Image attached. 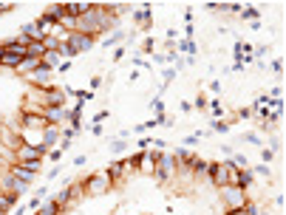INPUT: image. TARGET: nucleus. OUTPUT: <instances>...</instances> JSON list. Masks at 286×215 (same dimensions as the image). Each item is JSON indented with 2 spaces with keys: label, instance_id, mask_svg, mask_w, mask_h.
<instances>
[{
  "label": "nucleus",
  "instance_id": "1",
  "mask_svg": "<svg viewBox=\"0 0 286 215\" xmlns=\"http://www.w3.org/2000/svg\"><path fill=\"white\" fill-rule=\"evenodd\" d=\"M113 20H116V14L111 11V6H91L82 17H77V31L79 34L96 37L99 31H105V28L111 26Z\"/></svg>",
  "mask_w": 286,
  "mask_h": 215
},
{
  "label": "nucleus",
  "instance_id": "2",
  "mask_svg": "<svg viewBox=\"0 0 286 215\" xmlns=\"http://www.w3.org/2000/svg\"><path fill=\"white\" fill-rule=\"evenodd\" d=\"M238 170L233 162H210V181L216 184L218 190L233 184V173Z\"/></svg>",
  "mask_w": 286,
  "mask_h": 215
},
{
  "label": "nucleus",
  "instance_id": "3",
  "mask_svg": "<svg viewBox=\"0 0 286 215\" xmlns=\"http://www.w3.org/2000/svg\"><path fill=\"white\" fill-rule=\"evenodd\" d=\"M82 187H85L88 196H105V193H111L113 184L105 173H94V176H88V179L82 181Z\"/></svg>",
  "mask_w": 286,
  "mask_h": 215
},
{
  "label": "nucleus",
  "instance_id": "4",
  "mask_svg": "<svg viewBox=\"0 0 286 215\" xmlns=\"http://www.w3.org/2000/svg\"><path fill=\"white\" fill-rule=\"evenodd\" d=\"M221 201H224L227 210H241L250 198H247V193H244V190L235 187V184H227V187H221Z\"/></svg>",
  "mask_w": 286,
  "mask_h": 215
},
{
  "label": "nucleus",
  "instance_id": "5",
  "mask_svg": "<svg viewBox=\"0 0 286 215\" xmlns=\"http://www.w3.org/2000/svg\"><path fill=\"white\" fill-rule=\"evenodd\" d=\"M51 153V150H45L43 145H20L17 150H14V162L17 164H26V162H43V156Z\"/></svg>",
  "mask_w": 286,
  "mask_h": 215
},
{
  "label": "nucleus",
  "instance_id": "6",
  "mask_svg": "<svg viewBox=\"0 0 286 215\" xmlns=\"http://www.w3.org/2000/svg\"><path fill=\"white\" fill-rule=\"evenodd\" d=\"M176 170H179V162H176L173 156L159 153V159H156V170H153V176H156L159 181H167Z\"/></svg>",
  "mask_w": 286,
  "mask_h": 215
},
{
  "label": "nucleus",
  "instance_id": "7",
  "mask_svg": "<svg viewBox=\"0 0 286 215\" xmlns=\"http://www.w3.org/2000/svg\"><path fill=\"white\" fill-rule=\"evenodd\" d=\"M40 96H43V105L45 108H62L65 105V91L62 88H40Z\"/></svg>",
  "mask_w": 286,
  "mask_h": 215
},
{
  "label": "nucleus",
  "instance_id": "8",
  "mask_svg": "<svg viewBox=\"0 0 286 215\" xmlns=\"http://www.w3.org/2000/svg\"><path fill=\"white\" fill-rule=\"evenodd\" d=\"M31 43L26 34H20L17 40H9V43H3V48L0 51H6V54H17V57H26V45Z\"/></svg>",
  "mask_w": 286,
  "mask_h": 215
},
{
  "label": "nucleus",
  "instance_id": "9",
  "mask_svg": "<svg viewBox=\"0 0 286 215\" xmlns=\"http://www.w3.org/2000/svg\"><path fill=\"white\" fill-rule=\"evenodd\" d=\"M252 179H255V173H252V170H241V167H238V170L233 173V184H235L238 190H244V193L250 190Z\"/></svg>",
  "mask_w": 286,
  "mask_h": 215
},
{
  "label": "nucleus",
  "instance_id": "10",
  "mask_svg": "<svg viewBox=\"0 0 286 215\" xmlns=\"http://www.w3.org/2000/svg\"><path fill=\"white\" fill-rule=\"evenodd\" d=\"M48 79H51V68H48L45 62H40V68L31 74V82H34L37 88H48Z\"/></svg>",
  "mask_w": 286,
  "mask_h": 215
},
{
  "label": "nucleus",
  "instance_id": "11",
  "mask_svg": "<svg viewBox=\"0 0 286 215\" xmlns=\"http://www.w3.org/2000/svg\"><path fill=\"white\" fill-rule=\"evenodd\" d=\"M57 139H60V128H57V125H48V128L43 130V147L51 150V147L57 145Z\"/></svg>",
  "mask_w": 286,
  "mask_h": 215
},
{
  "label": "nucleus",
  "instance_id": "12",
  "mask_svg": "<svg viewBox=\"0 0 286 215\" xmlns=\"http://www.w3.org/2000/svg\"><path fill=\"white\" fill-rule=\"evenodd\" d=\"M9 173L14 176V179H20L23 184H31V181H34V173H28L23 164H9Z\"/></svg>",
  "mask_w": 286,
  "mask_h": 215
},
{
  "label": "nucleus",
  "instance_id": "13",
  "mask_svg": "<svg viewBox=\"0 0 286 215\" xmlns=\"http://www.w3.org/2000/svg\"><path fill=\"white\" fill-rule=\"evenodd\" d=\"M20 62H23V57H17V54H6V51H0V68H11V71H17Z\"/></svg>",
  "mask_w": 286,
  "mask_h": 215
},
{
  "label": "nucleus",
  "instance_id": "14",
  "mask_svg": "<svg viewBox=\"0 0 286 215\" xmlns=\"http://www.w3.org/2000/svg\"><path fill=\"white\" fill-rule=\"evenodd\" d=\"M23 34H26L31 43H43V40H45V34L40 31V26H37V23H26V26H23Z\"/></svg>",
  "mask_w": 286,
  "mask_h": 215
},
{
  "label": "nucleus",
  "instance_id": "15",
  "mask_svg": "<svg viewBox=\"0 0 286 215\" xmlns=\"http://www.w3.org/2000/svg\"><path fill=\"white\" fill-rule=\"evenodd\" d=\"M60 213H62V207L54 198H45V204L37 207V215H60Z\"/></svg>",
  "mask_w": 286,
  "mask_h": 215
},
{
  "label": "nucleus",
  "instance_id": "16",
  "mask_svg": "<svg viewBox=\"0 0 286 215\" xmlns=\"http://www.w3.org/2000/svg\"><path fill=\"white\" fill-rule=\"evenodd\" d=\"M40 62L43 60H34V57H23V62L17 65V74H34L40 68Z\"/></svg>",
  "mask_w": 286,
  "mask_h": 215
},
{
  "label": "nucleus",
  "instance_id": "17",
  "mask_svg": "<svg viewBox=\"0 0 286 215\" xmlns=\"http://www.w3.org/2000/svg\"><path fill=\"white\" fill-rule=\"evenodd\" d=\"M105 176H108V179H111V184H116V181H119L122 176H125V164H122V162H113L111 167H108V170H105Z\"/></svg>",
  "mask_w": 286,
  "mask_h": 215
},
{
  "label": "nucleus",
  "instance_id": "18",
  "mask_svg": "<svg viewBox=\"0 0 286 215\" xmlns=\"http://www.w3.org/2000/svg\"><path fill=\"white\" fill-rule=\"evenodd\" d=\"M43 116H45V122H48V125H57V122L65 119V111H62V108H45Z\"/></svg>",
  "mask_w": 286,
  "mask_h": 215
},
{
  "label": "nucleus",
  "instance_id": "19",
  "mask_svg": "<svg viewBox=\"0 0 286 215\" xmlns=\"http://www.w3.org/2000/svg\"><path fill=\"white\" fill-rule=\"evenodd\" d=\"M193 173L199 176V179H210V162H201V159H193Z\"/></svg>",
  "mask_w": 286,
  "mask_h": 215
},
{
  "label": "nucleus",
  "instance_id": "20",
  "mask_svg": "<svg viewBox=\"0 0 286 215\" xmlns=\"http://www.w3.org/2000/svg\"><path fill=\"white\" fill-rule=\"evenodd\" d=\"M26 57L43 60V57H45V45H43V43H28V45H26Z\"/></svg>",
  "mask_w": 286,
  "mask_h": 215
},
{
  "label": "nucleus",
  "instance_id": "21",
  "mask_svg": "<svg viewBox=\"0 0 286 215\" xmlns=\"http://www.w3.org/2000/svg\"><path fill=\"white\" fill-rule=\"evenodd\" d=\"M133 20H136L139 26H148L150 23V6H142V9L133 11Z\"/></svg>",
  "mask_w": 286,
  "mask_h": 215
},
{
  "label": "nucleus",
  "instance_id": "22",
  "mask_svg": "<svg viewBox=\"0 0 286 215\" xmlns=\"http://www.w3.org/2000/svg\"><path fill=\"white\" fill-rule=\"evenodd\" d=\"M43 62L48 65V68H57L62 62V54L60 51H45V57H43Z\"/></svg>",
  "mask_w": 286,
  "mask_h": 215
},
{
  "label": "nucleus",
  "instance_id": "23",
  "mask_svg": "<svg viewBox=\"0 0 286 215\" xmlns=\"http://www.w3.org/2000/svg\"><path fill=\"white\" fill-rule=\"evenodd\" d=\"M54 201H57V204H60V207L71 204V201H74V196H71V187H65V190H62V193H60V196L54 198Z\"/></svg>",
  "mask_w": 286,
  "mask_h": 215
},
{
  "label": "nucleus",
  "instance_id": "24",
  "mask_svg": "<svg viewBox=\"0 0 286 215\" xmlns=\"http://www.w3.org/2000/svg\"><path fill=\"white\" fill-rule=\"evenodd\" d=\"M241 17H244V20H252V23H255V20H258V9H255V6H244Z\"/></svg>",
  "mask_w": 286,
  "mask_h": 215
},
{
  "label": "nucleus",
  "instance_id": "25",
  "mask_svg": "<svg viewBox=\"0 0 286 215\" xmlns=\"http://www.w3.org/2000/svg\"><path fill=\"white\" fill-rule=\"evenodd\" d=\"M122 40H125V34H122V31H113L111 37H105L102 43H105V45H113V43H122Z\"/></svg>",
  "mask_w": 286,
  "mask_h": 215
},
{
  "label": "nucleus",
  "instance_id": "26",
  "mask_svg": "<svg viewBox=\"0 0 286 215\" xmlns=\"http://www.w3.org/2000/svg\"><path fill=\"white\" fill-rule=\"evenodd\" d=\"M179 48L187 54H196V45H193V40H184V43H179Z\"/></svg>",
  "mask_w": 286,
  "mask_h": 215
},
{
  "label": "nucleus",
  "instance_id": "27",
  "mask_svg": "<svg viewBox=\"0 0 286 215\" xmlns=\"http://www.w3.org/2000/svg\"><path fill=\"white\" fill-rule=\"evenodd\" d=\"M150 108H153V111H156V113H165V102H162L159 96H156V99H153V102H150Z\"/></svg>",
  "mask_w": 286,
  "mask_h": 215
},
{
  "label": "nucleus",
  "instance_id": "28",
  "mask_svg": "<svg viewBox=\"0 0 286 215\" xmlns=\"http://www.w3.org/2000/svg\"><path fill=\"white\" fill-rule=\"evenodd\" d=\"M213 130H216V133H227L230 125H227V122H213Z\"/></svg>",
  "mask_w": 286,
  "mask_h": 215
},
{
  "label": "nucleus",
  "instance_id": "29",
  "mask_svg": "<svg viewBox=\"0 0 286 215\" xmlns=\"http://www.w3.org/2000/svg\"><path fill=\"white\" fill-rule=\"evenodd\" d=\"M255 173H258V176H272V170H269V164H258V167H255Z\"/></svg>",
  "mask_w": 286,
  "mask_h": 215
},
{
  "label": "nucleus",
  "instance_id": "30",
  "mask_svg": "<svg viewBox=\"0 0 286 215\" xmlns=\"http://www.w3.org/2000/svg\"><path fill=\"white\" fill-rule=\"evenodd\" d=\"M207 99H204V96H199V99H196V102H193V108H199V111H204V108H207Z\"/></svg>",
  "mask_w": 286,
  "mask_h": 215
},
{
  "label": "nucleus",
  "instance_id": "31",
  "mask_svg": "<svg viewBox=\"0 0 286 215\" xmlns=\"http://www.w3.org/2000/svg\"><path fill=\"white\" fill-rule=\"evenodd\" d=\"M261 156H264V164H267V162H272V156H275V150H269V147H267V150H264Z\"/></svg>",
  "mask_w": 286,
  "mask_h": 215
},
{
  "label": "nucleus",
  "instance_id": "32",
  "mask_svg": "<svg viewBox=\"0 0 286 215\" xmlns=\"http://www.w3.org/2000/svg\"><path fill=\"white\" fill-rule=\"evenodd\" d=\"M213 113H216V116H221V113H224V108H221V102H213Z\"/></svg>",
  "mask_w": 286,
  "mask_h": 215
},
{
  "label": "nucleus",
  "instance_id": "33",
  "mask_svg": "<svg viewBox=\"0 0 286 215\" xmlns=\"http://www.w3.org/2000/svg\"><path fill=\"white\" fill-rule=\"evenodd\" d=\"M244 139H247V142H252V145H258V142H261V139L255 136V133H247V136H244Z\"/></svg>",
  "mask_w": 286,
  "mask_h": 215
},
{
  "label": "nucleus",
  "instance_id": "34",
  "mask_svg": "<svg viewBox=\"0 0 286 215\" xmlns=\"http://www.w3.org/2000/svg\"><path fill=\"white\" fill-rule=\"evenodd\" d=\"M48 156H51L54 162H57V159H60V156H62V150H60V147H54V150H51V153H48Z\"/></svg>",
  "mask_w": 286,
  "mask_h": 215
},
{
  "label": "nucleus",
  "instance_id": "35",
  "mask_svg": "<svg viewBox=\"0 0 286 215\" xmlns=\"http://www.w3.org/2000/svg\"><path fill=\"white\" fill-rule=\"evenodd\" d=\"M11 6H14V3H0V14H3V11H9Z\"/></svg>",
  "mask_w": 286,
  "mask_h": 215
},
{
  "label": "nucleus",
  "instance_id": "36",
  "mask_svg": "<svg viewBox=\"0 0 286 215\" xmlns=\"http://www.w3.org/2000/svg\"><path fill=\"white\" fill-rule=\"evenodd\" d=\"M227 215H247L244 210H227Z\"/></svg>",
  "mask_w": 286,
  "mask_h": 215
},
{
  "label": "nucleus",
  "instance_id": "37",
  "mask_svg": "<svg viewBox=\"0 0 286 215\" xmlns=\"http://www.w3.org/2000/svg\"><path fill=\"white\" fill-rule=\"evenodd\" d=\"M0 196H3V184H0Z\"/></svg>",
  "mask_w": 286,
  "mask_h": 215
},
{
  "label": "nucleus",
  "instance_id": "38",
  "mask_svg": "<svg viewBox=\"0 0 286 215\" xmlns=\"http://www.w3.org/2000/svg\"><path fill=\"white\" fill-rule=\"evenodd\" d=\"M0 215H6V213H0Z\"/></svg>",
  "mask_w": 286,
  "mask_h": 215
}]
</instances>
